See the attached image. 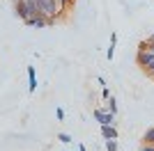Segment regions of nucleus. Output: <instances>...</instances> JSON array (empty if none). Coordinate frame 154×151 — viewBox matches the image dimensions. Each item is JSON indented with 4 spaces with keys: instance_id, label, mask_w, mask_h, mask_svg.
I'll use <instances>...</instances> for the list:
<instances>
[{
    "instance_id": "1",
    "label": "nucleus",
    "mask_w": 154,
    "mask_h": 151,
    "mask_svg": "<svg viewBox=\"0 0 154 151\" xmlns=\"http://www.w3.org/2000/svg\"><path fill=\"white\" fill-rule=\"evenodd\" d=\"M14 12L21 21H28L32 16H39V9H37V2L35 0H16L14 2Z\"/></svg>"
},
{
    "instance_id": "2",
    "label": "nucleus",
    "mask_w": 154,
    "mask_h": 151,
    "mask_svg": "<svg viewBox=\"0 0 154 151\" xmlns=\"http://www.w3.org/2000/svg\"><path fill=\"white\" fill-rule=\"evenodd\" d=\"M37 2V9H39V16H44V19H51V23H55V21L62 16L60 14V7L55 0H35Z\"/></svg>"
},
{
    "instance_id": "3",
    "label": "nucleus",
    "mask_w": 154,
    "mask_h": 151,
    "mask_svg": "<svg viewBox=\"0 0 154 151\" xmlns=\"http://www.w3.org/2000/svg\"><path fill=\"white\" fill-rule=\"evenodd\" d=\"M136 62H138V67H143V69H145V67H149V64L154 62V53L152 50H143V48H138V55H136Z\"/></svg>"
},
{
    "instance_id": "4",
    "label": "nucleus",
    "mask_w": 154,
    "mask_h": 151,
    "mask_svg": "<svg viewBox=\"0 0 154 151\" xmlns=\"http://www.w3.org/2000/svg\"><path fill=\"white\" fill-rule=\"evenodd\" d=\"M94 119L101 126H115V114L113 112H103V110H99V108L94 110Z\"/></svg>"
},
{
    "instance_id": "5",
    "label": "nucleus",
    "mask_w": 154,
    "mask_h": 151,
    "mask_svg": "<svg viewBox=\"0 0 154 151\" xmlns=\"http://www.w3.org/2000/svg\"><path fill=\"white\" fill-rule=\"evenodd\" d=\"M23 23H26L28 28H37V30H42V28H46V25H53L51 19H44V16H32V19L23 21Z\"/></svg>"
},
{
    "instance_id": "6",
    "label": "nucleus",
    "mask_w": 154,
    "mask_h": 151,
    "mask_svg": "<svg viewBox=\"0 0 154 151\" xmlns=\"http://www.w3.org/2000/svg\"><path fill=\"white\" fill-rule=\"evenodd\" d=\"M28 92H37V78H35V67H28Z\"/></svg>"
},
{
    "instance_id": "7",
    "label": "nucleus",
    "mask_w": 154,
    "mask_h": 151,
    "mask_svg": "<svg viewBox=\"0 0 154 151\" xmlns=\"http://www.w3.org/2000/svg\"><path fill=\"white\" fill-rule=\"evenodd\" d=\"M101 135L103 140H117V128L115 126H101Z\"/></svg>"
},
{
    "instance_id": "8",
    "label": "nucleus",
    "mask_w": 154,
    "mask_h": 151,
    "mask_svg": "<svg viewBox=\"0 0 154 151\" xmlns=\"http://www.w3.org/2000/svg\"><path fill=\"white\" fill-rule=\"evenodd\" d=\"M115 44H117V34L113 32V34H110V46H108V50H106V57H108V60H113V55H115Z\"/></svg>"
},
{
    "instance_id": "9",
    "label": "nucleus",
    "mask_w": 154,
    "mask_h": 151,
    "mask_svg": "<svg viewBox=\"0 0 154 151\" xmlns=\"http://www.w3.org/2000/svg\"><path fill=\"white\" fill-rule=\"evenodd\" d=\"M143 142H145V144H154V126L143 133Z\"/></svg>"
},
{
    "instance_id": "10",
    "label": "nucleus",
    "mask_w": 154,
    "mask_h": 151,
    "mask_svg": "<svg viewBox=\"0 0 154 151\" xmlns=\"http://www.w3.org/2000/svg\"><path fill=\"white\" fill-rule=\"evenodd\" d=\"M58 2V7H60V14H64L67 9H71V5H74V0H55Z\"/></svg>"
},
{
    "instance_id": "11",
    "label": "nucleus",
    "mask_w": 154,
    "mask_h": 151,
    "mask_svg": "<svg viewBox=\"0 0 154 151\" xmlns=\"http://www.w3.org/2000/svg\"><path fill=\"white\" fill-rule=\"evenodd\" d=\"M106 103H108V112H113V114H115V112H117V103H115V99L110 96V99L106 101Z\"/></svg>"
},
{
    "instance_id": "12",
    "label": "nucleus",
    "mask_w": 154,
    "mask_h": 151,
    "mask_svg": "<svg viewBox=\"0 0 154 151\" xmlns=\"http://www.w3.org/2000/svg\"><path fill=\"white\" fill-rule=\"evenodd\" d=\"M106 151H117V140H106Z\"/></svg>"
},
{
    "instance_id": "13",
    "label": "nucleus",
    "mask_w": 154,
    "mask_h": 151,
    "mask_svg": "<svg viewBox=\"0 0 154 151\" xmlns=\"http://www.w3.org/2000/svg\"><path fill=\"white\" fill-rule=\"evenodd\" d=\"M58 140L62 142V144H69V142H71V138L67 135V133H58Z\"/></svg>"
},
{
    "instance_id": "14",
    "label": "nucleus",
    "mask_w": 154,
    "mask_h": 151,
    "mask_svg": "<svg viewBox=\"0 0 154 151\" xmlns=\"http://www.w3.org/2000/svg\"><path fill=\"white\" fill-rule=\"evenodd\" d=\"M55 117H58V121H64V110L62 108H55Z\"/></svg>"
},
{
    "instance_id": "15",
    "label": "nucleus",
    "mask_w": 154,
    "mask_h": 151,
    "mask_svg": "<svg viewBox=\"0 0 154 151\" xmlns=\"http://www.w3.org/2000/svg\"><path fill=\"white\" fill-rule=\"evenodd\" d=\"M101 99H103V101H108V99H110V89H108V87H103V92H101Z\"/></svg>"
},
{
    "instance_id": "16",
    "label": "nucleus",
    "mask_w": 154,
    "mask_h": 151,
    "mask_svg": "<svg viewBox=\"0 0 154 151\" xmlns=\"http://www.w3.org/2000/svg\"><path fill=\"white\" fill-rule=\"evenodd\" d=\"M140 151H154V144H145V142H143V147H140Z\"/></svg>"
},
{
    "instance_id": "17",
    "label": "nucleus",
    "mask_w": 154,
    "mask_h": 151,
    "mask_svg": "<svg viewBox=\"0 0 154 151\" xmlns=\"http://www.w3.org/2000/svg\"><path fill=\"white\" fill-rule=\"evenodd\" d=\"M147 44H154V34H149V39H147Z\"/></svg>"
},
{
    "instance_id": "18",
    "label": "nucleus",
    "mask_w": 154,
    "mask_h": 151,
    "mask_svg": "<svg viewBox=\"0 0 154 151\" xmlns=\"http://www.w3.org/2000/svg\"><path fill=\"white\" fill-rule=\"evenodd\" d=\"M149 46V50H152V53H154V44H147Z\"/></svg>"
},
{
    "instance_id": "19",
    "label": "nucleus",
    "mask_w": 154,
    "mask_h": 151,
    "mask_svg": "<svg viewBox=\"0 0 154 151\" xmlns=\"http://www.w3.org/2000/svg\"><path fill=\"white\" fill-rule=\"evenodd\" d=\"M78 151H85V147H83V144H81V147H78Z\"/></svg>"
}]
</instances>
